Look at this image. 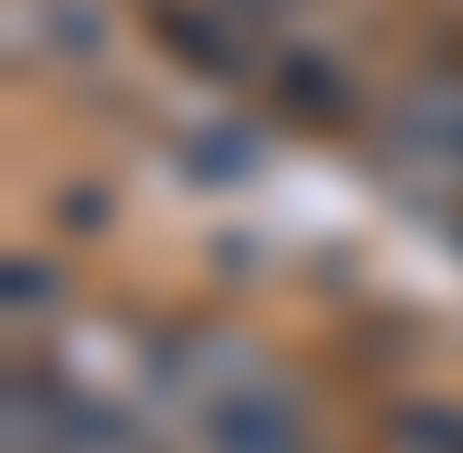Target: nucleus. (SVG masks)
I'll list each match as a JSON object with an SVG mask.
<instances>
[{
	"mask_svg": "<svg viewBox=\"0 0 463 453\" xmlns=\"http://www.w3.org/2000/svg\"><path fill=\"white\" fill-rule=\"evenodd\" d=\"M383 141H393L413 172L463 182V81H413L393 101V121H383Z\"/></svg>",
	"mask_w": 463,
	"mask_h": 453,
	"instance_id": "obj_2",
	"label": "nucleus"
},
{
	"mask_svg": "<svg viewBox=\"0 0 463 453\" xmlns=\"http://www.w3.org/2000/svg\"><path fill=\"white\" fill-rule=\"evenodd\" d=\"M272 91H282L292 111H313V121H333V111H343V81H333V61H313V51L272 61Z\"/></svg>",
	"mask_w": 463,
	"mask_h": 453,
	"instance_id": "obj_4",
	"label": "nucleus"
},
{
	"mask_svg": "<svg viewBox=\"0 0 463 453\" xmlns=\"http://www.w3.org/2000/svg\"><path fill=\"white\" fill-rule=\"evenodd\" d=\"M192 423H202V453H302L292 383H272L242 343L222 353V383H192Z\"/></svg>",
	"mask_w": 463,
	"mask_h": 453,
	"instance_id": "obj_1",
	"label": "nucleus"
},
{
	"mask_svg": "<svg viewBox=\"0 0 463 453\" xmlns=\"http://www.w3.org/2000/svg\"><path fill=\"white\" fill-rule=\"evenodd\" d=\"M212 11H252V0H212Z\"/></svg>",
	"mask_w": 463,
	"mask_h": 453,
	"instance_id": "obj_5",
	"label": "nucleus"
},
{
	"mask_svg": "<svg viewBox=\"0 0 463 453\" xmlns=\"http://www.w3.org/2000/svg\"><path fill=\"white\" fill-rule=\"evenodd\" d=\"M151 31L202 71H242L252 61V11H212V0H151Z\"/></svg>",
	"mask_w": 463,
	"mask_h": 453,
	"instance_id": "obj_3",
	"label": "nucleus"
}]
</instances>
